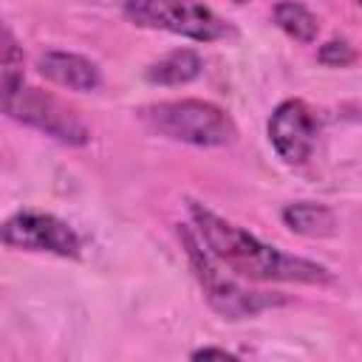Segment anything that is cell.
I'll use <instances>...</instances> for the list:
<instances>
[{
    "instance_id": "6da1fadb",
    "label": "cell",
    "mask_w": 362,
    "mask_h": 362,
    "mask_svg": "<svg viewBox=\"0 0 362 362\" xmlns=\"http://www.w3.org/2000/svg\"><path fill=\"white\" fill-rule=\"evenodd\" d=\"M189 218L198 240L206 246V252L232 274L246 280H263V283H331L334 274L314 260L280 252L243 226L215 215L209 206L189 201Z\"/></svg>"
},
{
    "instance_id": "7a4b0ae2",
    "label": "cell",
    "mask_w": 362,
    "mask_h": 362,
    "mask_svg": "<svg viewBox=\"0 0 362 362\" xmlns=\"http://www.w3.org/2000/svg\"><path fill=\"white\" fill-rule=\"evenodd\" d=\"M141 122L153 133L192 147H223L238 136L235 119L221 105L204 99H173L147 105L141 107Z\"/></svg>"
},
{
    "instance_id": "3957f363",
    "label": "cell",
    "mask_w": 362,
    "mask_h": 362,
    "mask_svg": "<svg viewBox=\"0 0 362 362\" xmlns=\"http://www.w3.org/2000/svg\"><path fill=\"white\" fill-rule=\"evenodd\" d=\"M181 235V243L187 249V257H189V266L204 288V297L206 303L226 320H243V317H255L260 314L263 308H272V305H283L286 300L280 294H266V291H249L243 288L238 280L226 277L223 274V266L204 249V243L198 240V235L189 229V226H181L178 229Z\"/></svg>"
},
{
    "instance_id": "277c9868",
    "label": "cell",
    "mask_w": 362,
    "mask_h": 362,
    "mask_svg": "<svg viewBox=\"0 0 362 362\" xmlns=\"http://www.w3.org/2000/svg\"><path fill=\"white\" fill-rule=\"evenodd\" d=\"M124 17L141 28H161L195 42H215L232 34L229 23L201 0H124Z\"/></svg>"
},
{
    "instance_id": "5b68a950",
    "label": "cell",
    "mask_w": 362,
    "mask_h": 362,
    "mask_svg": "<svg viewBox=\"0 0 362 362\" xmlns=\"http://www.w3.org/2000/svg\"><path fill=\"white\" fill-rule=\"evenodd\" d=\"M0 240L11 249H25V252H48L57 257H79L82 240L68 226L62 218L51 212H34L23 209L14 212L0 223Z\"/></svg>"
},
{
    "instance_id": "8992f818",
    "label": "cell",
    "mask_w": 362,
    "mask_h": 362,
    "mask_svg": "<svg viewBox=\"0 0 362 362\" xmlns=\"http://www.w3.org/2000/svg\"><path fill=\"white\" fill-rule=\"evenodd\" d=\"M8 116L23 122V124H31V127L42 130L45 136H54L62 144L82 147L90 139V130L79 119V113L74 107H68L62 99H57L54 93H45L40 88L25 85Z\"/></svg>"
},
{
    "instance_id": "52a82bcc",
    "label": "cell",
    "mask_w": 362,
    "mask_h": 362,
    "mask_svg": "<svg viewBox=\"0 0 362 362\" xmlns=\"http://www.w3.org/2000/svg\"><path fill=\"white\" fill-rule=\"evenodd\" d=\"M320 122L303 99H286L269 119V141L286 164H305L317 144Z\"/></svg>"
},
{
    "instance_id": "ba28073f",
    "label": "cell",
    "mask_w": 362,
    "mask_h": 362,
    "mask_svg": "<svg viewBox=\"0 0 362 362\" xmlns=\"http://www.w3.org/2000/svg\"><path fill=\"white\" fill-rule=\"evenodd\" d=\"M37 71L68 90H96L102 85V71L93 59L74 51H45L37 57Z\"/></svg>"
},
{
    "instance_id": "9c48e42d",
    "label": "cell",
    "mask_w": 362,
    "mask_h": 362,
    "mask_svg": "<svg viewBox=\"0 0 362 362\" xmlns=\"http://www.w3.org/2000/svg\"><path fill=\"white\" fill-rule=\"evenodd\" d=\"M25 88V57L23 45L0 17V113L8 116L17 96Z\"/></svg>"
},
{
    "instance_id": "30bf717a",
    "label": "cell",
    "mask_w": 362,
    "mask_h": 362,
    "mask_svg": "<svg viewBox=\"0 0 362 362\" xmlns=\"http://www.w3.org/2000/svg\"><path fill=\"white\" fill-rule=\"evenodd\" d=\"M283 223L305 238H328L337 232V215L331 206L325 204H314V201H297L288 204L283 209Z\"/></svg>"
},
{
    "instance_id": "8fae6325",
    "label": "cell",
    "mask_w": 362,
    "mask_h": 362,
    "mask_svg": "<svg viewBox=\"0 0 362 362\" xmlns=\"http://www.w3.org/2000/svg\"><path fill=\"white\" fill-rule=\"evenodd\" d=\"M201 71H204V62L192 48H175L164 54L158 62H153L144 76L153 85H187L198 79Z\"/></svg>"
},
{
    "instance_id": "7c38bea8",
    "label": "cell",
    "mask_w": 362,
    "mask_h": 362,
    "mask_svg": "<svg viewBox=\"0 0 362 362\" xmlns=\"http://www.w3.org/2000/svg\"><path fill=\"white\" fill-rule=\"evenodd\" d=\"M272 20H274V25H277L283 34H288V37L297 40V42H314L317 34H320L317 17H314L303 3H297V0H280V3L272 8Z\"/></svg>"
},
{
    "instance_id": "4fadbf2b",
    "label": "cell",
    "mask_w": 362,
    "mask_h": 362,
    "mask_svg": "<svg viewBox=\"0 0 362 362\" xmlns=\"http://www.w3.org/2000/svg\"><path fill=\"white\" fill-rule=\"evenodd\" d=\"M317 59L322 65H331V68H348L356 62V51L348 40H328L325 45H320Z\"/></svg>"
},
{
    "instance_id": "5bb4252c",
    "label": "cell",
    "mask_w": 362,
    "mask_h": 362,
    "mask_svg": "<svg viewBox=\"0 0 362 362\" xmlns=\"http://www.w3.org/2000/svg\"><path fill=\"white\" fill-rule=\"evenodd\" d=\"M189 356H192V359H209V356H218V359H235L232 351H226V348H215V345H204V348L192 351Z\"/></svg>"
},
{
    "instance_id": "9a60e30c",
    "label": "cell",
    "mask_w": 362,
    "mask_h": 362,
    "mask_svg": "<svg viewBox=\"0 0 362 362\" xmlns=\"http://www.w3.org/2000/svg\"><path fill=\"white\" fill-rule=\"evenodd\" d=\"M235 3H246V0H235Z\"/></svg>"
},
{
    "instance_id": "2e32d148",
    "label": "cell",
    "mask_w": 362,
    "mask_h": 362,
    "mask_svg": "<svg viewBox=\"0 0 362 362\" xmlns=\"http://www.w3.org/2000/svg\"><path fill=\"white\" fill-rule=\"evenodd\" d=\"M354 3H359V0H354Z\"/></svg>"
}]
</instances>
